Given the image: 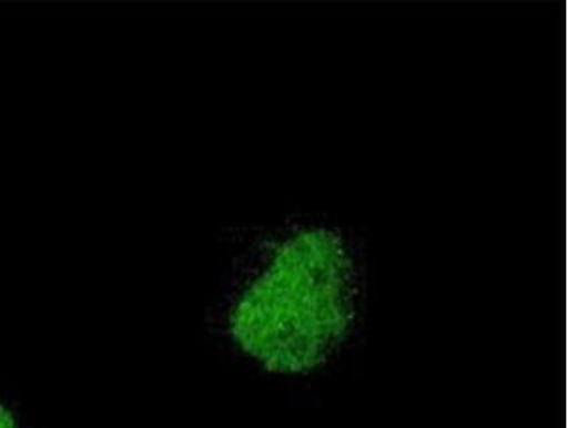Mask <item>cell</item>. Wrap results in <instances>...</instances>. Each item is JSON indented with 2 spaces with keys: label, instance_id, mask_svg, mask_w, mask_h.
Here are the masks:
<instances>
[{
  "label": "cell",
  "instance_id": "6da1fadb",
  "mask_svg": "<svg viewBox=\"0 0 568 428\" xmlns=\"http://www.w3.org/2000/svg\"><path fill=\"white\" fill-rule=\"evenodd\" d=\"M366 312V245L345 227L300 218L254 232L227 259L207 330L230 363L310 379L361 347Z\"/></svg>",
  "mask_w": 568,
  "mask_h": 428
},
{
  "label": "cell",
  "instance_id": "7a4b0ae2",
  "mask_svg": "<svg viewBox=\"0 0 568 428\" xmlns=\"http://www.w3.org/2000/svg\"><path fill=\"white\" fill-rule=\"evenodd\" d=\"M0 428H34L13 396L0 390Z\"/></svg>",
  "mask_w": 568,
  "mask_h": 428
}]
</instances>
